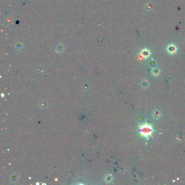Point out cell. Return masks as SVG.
Masks as SVG:
<instances>
[{"label": "cell", "instance_id": "6da1fadb", "mask_svg": "<svg viewBox=\"0 0 185 185\" xmlns=\"http://www.w3.org/2000/svg\"><path fill=\"white\" fill-rule=\"evenodd\" d=\"M152 131L153 130L151 126L147 125V124H145V125H142L141 128H140L141 134H142V135L145 136V137H147V136L150 135Z\"/></svg>", "mask_w": 185, "mask_h": 185}]
</instances>
